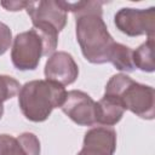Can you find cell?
Here are the masks:
<instances>
[{
  "instance_id": "1",
  "label": "cell",
  "mask_w": 155,
  "mask_h": 155,
  "mask_svg": "<svg viewBox=\"0 0 155 155\" xmlns=\"http://www.w3.org/2000/svg\"><path fill=\"white\" fill-rule=\"evenodd\" d=\"M65 11L75 15V31L84 57L93 64L109 62L113 46V36L103 21L101 1H62Z\"/></svg>"
},
{
  "instance_id": "2",
  "label": "cell",
  "mask_w": 155,
  "mask_h": 155,
  "mask_svg": "<svg viewBox=\"0 0 155 155\" xmlns=\"http://www.w3.org/2000/svg\"><path fill=\"white\" fill-rule=\"evenodd\" d=\"M67 96L64 86L50 80H31L18 92V105L22 114L33 122L48 119L52 110L61 108Z\"/></svg>"
},
{
  "instance_id": "3",
  "label": "cell",
  "mask_w": 155,
  "mask_h": 155,
  "mask_svg": "<svg viewBox=\"0 0 155 155\" xmlns=\"http://www.w3.org/2000/svg\"><path fill=\"white\" fill-rule=\"evenodd\" d=\"M104 94L116 98L125 110L132 111L140 119L153 120L155 117L154 88L134 81L124 73L115 74L109 79Z\"/></svg>"
},
{
  "instance_id": "4",
  "label": "cell",
  "mask_w": 155,
  "mask_h": 155,
  "mask_svg": "<svg viewBox=\"0 0 155 155\" xmlns=\"http://www.w3.org/2000/svg\"><path fill=\"white\" fill-rule=\"evenodd\" d=\"M25 10L31 19L33 28L44 36L48 47L54 53L58 44V34L64 29L68 19L62 1H28Z\"/></svg>"
},
{
  "instance_id": "5",
  "label": "cell",
  "mask_w": 155,
  "mask_h": 155,
  "mask_svg": "<svg viewBox=\"0 0 155 155\" xmlns=\"http://www.w3.org/2000/svg\"><path fill=\"white\" fill-rule=\"evenodd\" d=\"M52 53L44 36L33 28L16 35L11 50V61L18 70H34L38 68L42 56Z\"/></svg>"
},
{
  "instance_id": "6",
  "label": "cell",
  "mask_w": 155,
  "mask_h": 155,
  "mask_svg": "<svg viewBox=\"0 0 155 155\" xmlns=\"http://www.w3.org/2000/svg\"><path fill=\"white\" fill-rule=\"evenodd\" d=\"M116 28L127 36L147 35L154 38L155 35V7L149 8H120L114 16Z\"/></svg>"
},
{
  "instance_id": "7",
  "label": "cell",
  "mask_w": 155,
  "mask_h": 155,
  "mask_svg": "<svg viewBox=\"0 0 155 155\" xmlns=\"http://www.w3.org/2000/svg\"><path fill=\"white\" fill-rule=\"evenodd\" d=\"M62 111L80 126H93L96 121V102L85 92L71 90L67 92L61 107Z\"/></svg>"
},
{
  "instance_id": "8",
  "label": "cell",
  "mask_w": 155,
  "mask_h": 155,
  "mask_svg": "<svg viewBox=\"0 0 155 155\" xmlns=\"http://www.w3.org/2000/svg\"><path fill=\"white\" fill-rule=\"evenodd\" d=\"M44 73L46 80L57 82L62 86H67L75 82L78 79L79 67L70 53L58 51L48 57Z\"/></svg>"
},
{
  "instance_id": "9",
  "label": "cell",
  "mask_w": 155,
  "mask_h": 155,
  "mask_svg": "<svg viewBox=\"0 0 155 155\" xmlns=\"http://www.w3.org/2000/svg\"><path fill=\"white\" fill-rule=\"evenodd\" d=\"M116 132L108 126H97L85 133L81 150L76 155H114Z\"/></svg>"
},
{
  "instance_id": "10",
  "label": "cell",
  "mask_w": 155,
  "mask_h": 155,
  "mask_svg": "<svg viewBox=\"0 0 155 155\" xmlns=\"http://www.w3.org/2000/svg\"><path fill=\"white\" fill-rule=\"evenodd\" d=\"M0 155H40V140L31 132H24L17 138L0 134Z\"/></svg>"
},
{
  "instance_id": "11",
  "label": "cell",
  "mask_w": 155,
  "mask_h": 155,
  "mask_svg": "<svg viewBox=\"0 0 155 155\" xmlns=\"http://www.w3.org/2000/svg\"><path fill=\"white\" fill-rule=\"evenodd\" d=\"M125 108L114 97L104 94L98 102H96V121L102 126L116 125L124 116Z\"/></svg>"
},
{
  "instance_id": "12",
  "label": "cell",
  "mask_w": 155,
  "mask_h": 155,
  "mask_svg": "<svg viewBox=\"0 0 155 155\" xmlns=\"http://www.w3.org/2000/svg\"><path fill=\"white\" fill-rule=\"evenodd\" d=\"M154 38H148L145 42H143L138 48L133 51L132 59L134 68H138L145 73H153L155 70L154 63Z\"/></svg>"
},
{
  "instance_id": "13",
  "label": "cell",
  "mask_w": 155,
  "mask_h": 155,
  "mask_svg": "<svg viewBox=\"0 0 155 155\" xmlns=\"http://www.w3.org/2000/svg\"><path fill=\"white\" fill-rule=\"evenodd\" d=\"M132 54H133V50H131L128 46L115 42L114 46H113L111 53H110L109 62L117 70L131 73V71L134 70Z\"/></svg>"
},
{
  "instance_id": "14",
  "label": "cell",
  "mask_w": 155,
  "mask_h": 155,
  "mask_svg": "<svg viewBox=\"0 0 155 155\" xmlns=\"http://www.w3.org/2000/svg\"><path fill=\"white\" fill-rule=\"evenodd\" d=\"M21 87V84L16 79L8 75H0V103L17 96Z\"/></svg>"
},
{
  "instance_id": "15",
  "label": "cell",
  "mask_w": 155,
  "mask_h": 155,
  "mask_svg": "<svg viewBox=\"0 0 155 155\" xmlns=\"http://www.w3.org/2000/svg\"><path fill=\"white\" fill-rule=\"evenodd\" d=\"M12 44V33L7 24L0 22V56H2Z\"/></svg>"
},
{
  "instance_id": "16",
  "label": "cell",
  "mask_w": 155,
  "mask_h": 155,
  "mask_svg": "<svg viewBox=\"0 0 155 155\" xmlns=\"http://www.w3.org/2000/svg\"><path fill=\"white\" fill-rule=\"evenodd\" d=\"M0 5L7 11H21L27 7L28 1H1Z\"/></svg>"
},
{
  "instance_id": "17",
  "label": "cell",
  "mask_w": 155,
  "mask_h": 155,
  "mask_svg": "<svg viewBox=\"0 0 155 155\" xmlns=\"http://www.w3.org/2000/svg\"><path fill=\"white\" fill-rule=\"evenodd\" d=\"M2 115H4V105L2 103H0V119L2 117Z\"/></svg>"
}]
</instances>
